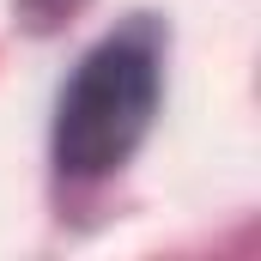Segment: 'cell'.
<instances>
[{
	"label": "cell",
	"instance_id": "6da1fadb",
	"mask_svg": "<svg viewBox=\"0 0 261 261\" xmlns=\"http://www.w3.org/2000/svg\"><path fill=\"white\" fill-rule=\"evenodd\" d=\"M164 91V61L152 24H128L103 37L85 61L73 67L61 103H55V164L73 182H97L122 170L134 146L152 128Z\"/></svg>",
	"mask_w": 261,
	"mask_h": 261
}]
</instances>
